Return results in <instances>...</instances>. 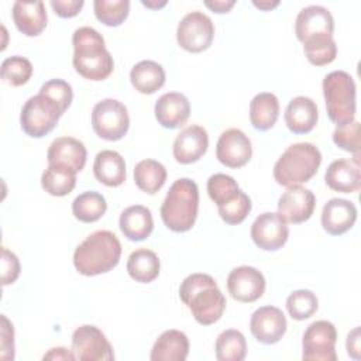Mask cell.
Here are the masks:
<instances>
[{"label": "cell", "instance_id": "1", "mask_svg": "<svg viewBox=\"0 0 361 361\" xmlns=\"http://www.w3.org/2000/svg\"><path fill=\"white\" fill-rule=\"evenodd\" d=\"M179 298L202 326L220 320L226 309V298L216 281L202 272L188 275L179 286Z\"/></svg>", "mask_w": 361, "mask_h": 361}, {"label": "cell", "instance_id": "2", "mask_svg": "<svg viewBox=\"0 0 361 361\" xmlns=\"http://www.w3.org/2000/svg\"><path fill=\"white\" fill-rule=\"evenodd\" d=\"M75 71L89 80H104L113 69L114 61L106 48L104 38L92 27H79L72 35Z\"/></svg>", "mask_w": 361, "mask_h": 361}, {"label": "cell", "instance_id": "3", "mask_svg": "<svg viewBox=\"0 0 361 361\" xmlns=\"http://www.w3.org/2000/svg\"><path fill=\"white\" fill-rule=\"evenodd\" d=\"M121 244L109 230L89 234L73 252V265L85 276H94L111 271L120 261Z\"/></svg>", "mask_w": 361, "mask_h": 361}, {"label": "cell", "instance_id": "4", "mask_svg": "<svg viewBox=\"0 0 361 361\" xmlns=\"http://www.w3.org/2000/svg\"><path fill=\"white\" fill-rule=\"evenodd\" d=\"M199 210V189L189 178L176 179L161 206V219L166 228L175 233L189 231L196 221Z\"/></svg>", "mask_w": 361, "mask_h": 361}, {"label": "cell", "instance_id": "5", "mask_svg": "<svg viewBox=\"0 0 361 361\" xmlns=\"http://www.w3.org/2000/svg\"><path fill=\"white\" fill-rule=\"evenodd\" d=\"M322 164V152L312 142L289 145L274 165V178L278 185L290 188L309 182Z\"/></svg>", "mask_w": 361, "mask_h": 361}, {"label": "cell", "instance_id": "6", "mask_svg": "<svg viewBox=\"0 0 361 361\" xmlns=\"http://www.w3.org/2000/svg\"><path fill=\"white\" fill-rule=\"evenodd\" d=\"M326 109L330 120L338 126L351 123L355 118V82L344 71L327 73L322 83Z\"/></svg>", "mask_w": 361, "mask_h": 361}, {"label": "cell", "instance_id": "7", "mask_svg": "<svg viewBox=\"0 0 361 361\" xmlns=\"http://www.w3.org/2000/svg\"><path fill=\"white\" fill-rule=\"evenodd\" d=\"M63 113L56 102L38 92L24 103L20 113V124L27 135L41 138L55 128Z\"/></svg>", "mask_w": 361, "mask_h": 361}, {"label": "cell", "instance_id": "8", "mask_svg": "<svg viewBox=\"0 0 361 361\" xmlns=\"http://www.w3.org/2000/svg\"><path fill=\"white\" fill-rule=\"evenodd\" d=\"M92 127L103 140H121L130 127L127 107L116 99H103L97 102L92 110Z\"/></svg>", "mask_w": 361, "mask_h": 361}, {"label": "cell", "instance_id": "9", "mask_svg": "<svg viewBox=\"0 0 361 361\" xmlns=\"http://www.w3.org/2000/svg\"><path fill=\"white\" fill-rule=\"evenodd\" d=\"M214 38V24L212 18L202 11H190L179 21L176 28V41L188 52L199 54L206 51Z\"/></svg>", "mask_w": 361, "mask_h": 361}, {"label": "cell", "instance_id": "10", "mask_svg": "<svg viewBox=\"0 0 361 361\" xmlns=\"http://www.w3.org/2000/svg\"><path fill=\"white\" fill-rule=\"evenodd\" d=\"M336 341L334 324L327 320H316L303 333L302 358L306 361H336Z\"/></svg>", "mask_w": 361, "mask_h": 361}, {"label": "cell", "instance_id": "11", "mask_svg": "<svg viewBox=\"0 0 361 361\" xmlns=\"http://www.w3.org/2000/svg\"><path fill=\"white\" fill-rule=\"evenodd\" d=\"M72 351L79 361H111L113 347L104 333L93 326L83 324L72 334Z\"/></svg>", "mask_w": 361, "mask_h": 361}, {"label": "cell", "instance_id": "12", "mask_svg": "<svg viewBox=\"0 0 361 361\" xmlns=\"http://www.w3.org/2000/svg\"><path fill=\"white\" fill-rule=\"evenodd\" d=\"M289 237L288 223L279 213H261L251 224V238L264 251H276L285 245Z\"/></svg>", "mask_w": 361, "mask_h": 361}, {"label": "cell", "instance_id": "13", "mask_svg": "<svg viewBox=\"0 0 361 361\" xmlns=\"http://www.w3.org/2000/svg\"><path fill=\"white\" fill-rule=\"evenodd\" d=\"M252 157V145L248 135L240 128L223 131L217 140L216 158L228 168H241Z\"/></svg>", "mask_w": 361, "mask_h": 361}, {"label": "cell", "instance_id": "14", "mask_svg": "<svg viewBox=\"0 0 361 361\" xmlns=\"http://www.w3.org/2000/svg\"><path fill=\"white\" fill-rule=\"evenodd\" d=\"M227 289L234 300L251 303L265 292V278L261 271L250 265H241L230 271Z\"/></svg>", "mask_w": 361, "mask_h": 361}, {"label": "cell", "instance_id": "15", "mask_svg": "<svg viewBox=\"0 0 361 361\" xmlns=\"http://www.w3.org/2000/svg\"><path fill=\"white\" fill-rule=\"evenodd\" d=\"M288 323L283 312L276 306H261L258 307L250 319V330L254 338L262 344L278 343L285 331Z\"/></svg>", "mask_w": 361, "mask_h": 361}, {"label": "cell", "instance_id": "16", "mask_svg": "<svg viewBox=\"0 0 361 361\" xmlns=\"http://www.w3.org/2000/svg\"><path fill=\"white\" fill-rule=\"evenodd\" d=\"M316 206L313 192L300 185L288 188L278 200V213L286 223L299 224L307 221Z\"/></svg>", "mask_w": 361, "mask_h": 361}, {"label": "cell", "instance_id": "17", "mask_svg": "<svg viewBox=\"0 0 361 361\" xmlns=\"http://www.w3.org/2000/svg\"><path fill=\"white\" fill-rule=\"evenodd\" d=\"M209 135L202 126L192 124L183 128L172 145L173 158L183 165L199 161L207 151Z\"/></svg>", "mask_w": 361, "mask_h": 361}, {"label": "cell", "instance_id": "18", "mask_svg": "<svg viewBox=\"0 0 361 361\" xmlns=\"http://www.w3.org/2000/svg\"><path fill=\"white\" fill-rule=\"evenodd\" d=\"M86 158L87 151L85 144L73 137H59L54 140L47 152L48 165H59L75 173L85 168Z\"/></svg>", "mask_w": 361, "mask_h": 361}, {"label": "cell", "instance_id": "19", "mask_svg": "<svg viewBox=\"0 0 361 361\" xmlns=\"http://www.w3.org/2000/svg\"><path fill=\"white\" fill-rule=\"evenodd\" d=\"M155 118L164 128H178L183 126L190 116L189 99L179 92L164 93L154 107Z\"/></svg>", "mask_w": 361, "mask_h": 361}, {"label": "cell", "instance_id": "20", "mask_svg": "<svg viewBox=\"0 0 361 361\" xmlns=\"http://www.w3.org/2000/svg\"><path fill=\"white\" fill-rule=\"evenodd\" d=\"M324 182L331 190L336 192H357L361 186L360 155H354V159L333 161L326 169Z\"/></svg>", "mask_w": 361, "mask_h": 361}, {"label": "cell", "instance_id": "21", "mask_svg": "<svg viewBox=\"0 0 361 361\" xmlns=\"http://www.w3.org/2000/svg\"><path fill=\"white\" fill-rule=\"evenodd\" d=\"M357 220V207L347 199L333 197L322 210V226L331 235H341L348 231Z\"/></svg>", "mask_w": 361, "mask_h": 361}, {"label": "cell", "instance_id": "22", "mask_svg": "<svg viewBox=\"0 0 361 361\" xmlns=\"http://www.w3.org/2000/svg\"><path fill=\"white\" fill-rule=\"evenodd\" d=\"M334 18L331 13L317 4L307 6L299 11L295 20V34L300 42L314 34H333Z\"/></svg>", "mask_w": 361, "mask_h": 361}, {"label": "cell", "instance_id": "23", "mask_svg": "<svg viewBox=\"0 0 361 361\" xmlns=\"http://www.w3.org/2000/svg\"><path fill=\"white\" fill-rule=\"evenodd\" d=\"M13 21L20 32L27 37L39 35L48 23L45 4L42 1H21L13 4Z\"/></svg>", "mask_w": 361, "mask_h": 361}, {"label": "cell", "instance_id": "24", "mask_svg": "<svg viewBox=\"0 0 361 361\" xmlns=\"http://www.w3.org/2000/svg\"><path fill=\"white\" fill-rule=\"evenodd\" d=\"M283 118L293 134H307L317 124V106L307 96H296L288 103Z\"/></svg>", "mask_w": 361, "mask_h": 361}, {"label": "cell", "instance_id": "25", "mask_svg": "<svg viewBox=\"0 0 361 361\" xmlns=\"http://www.w3.org/2000/svg\"><path fill=\"white\" fill-rule=\"evenodd\" d=\"M118 226L124 237L131 241H142L151 235L154 220L151 210L142 204H133L124 209L118 219Z\"/></svg>", "mask_w": 361, "mask_h": 361}, {"label": "cell", "instance_id": "26", "mask_svg": "<svg viewBox=\"0 0 361 361\" xmlns=\"http://www.w3.org/2000/svg\"><path fill=\"white\" fill-rule=\"evenodd\" d=\"M189 354V338L183 331L165 330L154 343L151 361H185Z\"/></svg>", "mask_w": 361, "mask_h": 361}, {"label": "cell", "instance_id": "27", "mask_svg": "<svg viewBox=\"0 0 361 361\" xmlns=\"http://www.w3.org/2000/svg\"><path fill=\"white\" fill-rule=\"evenodd\" d=\"M93 173L100 183L109 188L120 186L126 180L124 158L117 151L103 149L94 158Z\"/></svg>", "mask_w": 361, "mask_h": 361}, {"label": "cell", "instance_id": "28", "mask_svg": "<svg viewBox=\"0 0 361 361\" xmlns=\"http://www.w3.org/2000/svg\"><path fill=\"white\" fill-rule=\"evenodd\" d=\"M279 117V100L271 92H262L252 97L250 103V121L258 131L272 128Z\"/></svg>", "mask_w": 361, "mask_h": 361}, {"label": "cell", "instance_id": "29", "mask_svg": "<svg viewBox=\"0 0 361 361\" xmlns=\"http://www.w3.org/2000/svg\"><path fill=\"white\" fill-rule=\"evenodd\" d=\"M131 85L142 94H152L165 83V71L155 61H140L130 72Z\"/></svg>", "mask_w": 361, "mask_h": 361}, {"label": "cell", "instance_id": "30", "mask_svg": "<svg viewBox=\"0 0 361 361\" xmlns=\"http://www.w3.org/2000/svg\"><path fill=\"white\" fill-rule=\"evenodd\" d=\"M161 262L158 255L148 248L133 251L127 259V272L135 282L149 283L158 278Z\"/></svg>", "mask_w": 361, "mask_h": 361}, {"label": "cell", "instance_id": "31", "mask_svg": "<svg viewBox=\"0 0 361 361\" xmlns=\"http://www.w3.org/2000/svg\"><path fill=\"white\" fill-rule=\"evenodd\" d=\"M302 44L305 56L314 66L329 65L337 56V44L333 34H314L307 37Z\"/></svg>", "mask_w": 361, "mask_h": 361}, {"label": "cell", "instance_id": "32", "mask_svg": "<svg viewBox=\"0 0 361 361\" xmlns=\"http://www.w3.org/2000/svg\"><path fill=\"white\" fill-rule=\"evenodd\" d=\"M166 175L165 166L155 159H142L134 166V182L148 195H155L165 185Z\"/></svg>", "mask_w": 361, "mask_h": 361}, {"label": "cell", "instance_id": "33", "mask_svg": "<svg viewBox=\"0 0 361 361\" xmlns=\"http://www.w3.org/2000/svg\"><path fill=\"white\" fill-rule=\"evenodd\" d=\"M107 203L103 195L94 190L80 193L72 202V213L82 223H94L103 217Z\"/></svg>", "mask_w": 361, "mask_h": 361}, {"label": "cell", "instance_id": "34", "mask_svg": "<svg viewBox=\"0 0 361 361\" xmlns=\"http://www.w3.org/2000/svg\"><path fill=\"white\" fill-rule=\"evenodd\" d=\"M76 185V173L59 165H48L41 175L42 189L52 196H66Z\"/></svg>", "mask_w": 361, "mask_h": 361}, {"label": "cell", "instance_id": "35", "mask_svg": "<svg viewBox=\"0 0 361 361\" xmlns=\"http://www.w3.org/2000/svg\"><path fill=\"white\" fill-rule=\"evenodd\" d=\"M214 350L219 361H243L247 355V341L241 331L228 329L217 336Z\"/></svg>", "mask_w": 361, "mask_h": 361}, {"label": "cell", "instance_id": "36", "mask_svg": "<svg viewBox=\"0 0 361 361\" xmlns=\"http://www.w3.org/2000/svg\"><path fill=\"white\" fill-rule=\"evenodd\" d=\"M207 193L219 209L235 200L241 193V189L233 176L226 173H214L207 179Z\"/></svg>", "mask_w": 361, "mask_h": 361}, {"label": "cell", "instance_id": "37", "mask_svg": "<svg viewBox=\"0 0 361 361\" xmlns=\"http://www.w3.org/2000/svg\"><path fill=\"white\" fill-rule=\"evenodd\" d=\"M93 10L96 18L107 27H118L128 16V0H94Z\"/></svg>", "mask_w": 361, "mask_h": 361}, {"label": "cell", "instance_id": "38", "mask_svg": "<svg viewBox=\"0 0 361 361\" xmlns=\"http://www.w3.org/2000/svg\"><path fill=\"white\" fill-rule=\"evenodd\" d=\"M319 307L316 295L309 289L293 290L286 299V310L295 320H305L312 317Z\"/></svg>", "mask_w": 361, "mask_h": 361}, {"label": "cell", "instance_id": "39", "mask_svg": "<svg viewBox=\"0 0 361 361\" xmlns=\"http://www.w3.org/2000/svg\"><path fill=\"white\" fill-rule=\"evenodd\" d=\"M1 79L11 86L25 85L32 75V63L20 55L8 56L1 62Z\"/></svg>", "mask_w": 361, "mask_h": 361}, {"label": "cell", "instance_id": "40", "mask_svg": "<svg viewBox=\"0 0 361 361\" xmlns=\"http://www.w3.org/2000/svg\"><path fill=\"white\" fill-rule=\"evenodd\" d=\"M334 144L354 155H360V123L353 120L344 126L336 127L333 131Z\"/></svg>", "mask_w": 361, "mask_h": 361}, {"label": "cell", "instance_id": "41", "mask_svg": "<svg viewBox=\"0 0 361 361\" xmlns=\"http://www.w3.org/2000/svg\"><path fill=\"white\" fill-rule=\"evenodd\" d=\"M251 199L248 197V195H245L243 190L238 195V197L235 200H233L230 204L224 206V207H219V214L221 217L223 221H226L227 224L235 226L240 224L245 220V217L250 214L251 212Z\"/></svg>", "mask_w": 361, "mask_h": 361}, {"label": "cell", "instance_id": "42", "mask_svg": "<svg viewBox=\"0 0 361 361\" xmlns=\"http://www.w3.org/2000/svg\"><path fill=\"white\" fill-rule=\"evenodd\" d=\"M39 93L47 94L54 102H56L63 111H66V109L71 106L72 99H73L72 86L62 79H51V80L45 82L41 86Z\"/></svg>", "mask_w": 361, "mask_h": 361}, {"label": "cell", "instance_id": "43", "mask_svg": "<svg viewBox=\"0 0 361 361\" xmlns=\"http://www.w3.org/2000/svg\"><path fill=\"white\" fill-rule=\"evenodd\" d=\"M20 261L14 252L1 247V285H10L17 281L20 275Z\"/></svg>", "mask_w": 361, "mask_h": 361}, {"label": "cell", "instance_id": "44", "mask_svg": "<svg viewBox=\"0 0 361 361\" xmlns=\"http://www.w3.org/2000/svg\"><path fill=\"white\" fill-rule=\"evenodd\" d=\"M1 358L3 360H13L14 358V330L13 324L8 319L1 314Z\"/></svg>", "mask_w": 361, "mask_h": 361}, {"label": "cell", "instance_id": "45", "mask_svg": "<svg viewBox=\"0 0 361 361\" xmlns=\"http://www.w3.org/2000/svg\"><path fill=\"white\" fill-rule=\"evenodd\" d=\"M51 7L62 18H71L79 14L83 7V0H51Z\"/></svg>", "mask_w": 361, "mask_h": 361}, {"label": "cell", "instance_id": "46", "mask_svg": "<svg viewBox=\"0 0 361 361\" xmlns=\"http://www.w3.org/2000/svg\"><path fill=\"white\" fill-rule=\"evenodd\" d=\"M347 353L351 358L360 360V327H355L347 336Z\"/></svg>", "mask_w": 361, "mask_h": 361}, {"label": "cell", "instance_id": "47", "mask_svg": "<svg viewBox=\"0 0 361 361\" xmlns=\"http://www.w3.org/2000/svg\"><path fill=\"white\" fill-rule=\"evenodd\" d=\"M44 360H65V361H73L76 360L73 351L65 348V347H54L42 357Z\"/></svg>", "mask_w": 361, "mask_h": 361}, {"label": "cell", "instance_id": "48", "mask_svg": "<svg viewBox=\"0 0 361 361\" xmlns=\"http://www.w3.org/2000/svg\"><path fill=\"white\" fill-rule=\"evenodd\" d=\"M235 1L234 0H213V1H204V6L210 8L213 13L223 14L228 13L234 7Z\"/></svg>", "mask_w": 361, "mask_h": 361}, {"label": "cell", "instance_id": "49", "mask_svg": "<svg viewBox=\"0 0 361 361\" xmlns=\"http://www.w3.org/2000/svg\"><path fill=\"white\" fill-rule=\"evenodd\" d=\"M252 4H254L255 7H258L259 10L269 11V10L275 8V7H278V6H279V1H278V0H259V1L254 0Z\"/></svg>", "mask_w": 361, "mask_h": 361}, {"label": "cell", "instance_id": "50", "mask_svg": "<svg viewBox=\"0 0 361 361\" xmlns=\"http://www.w3.org/2000/svg\"><path fill=\"white\" fill-rule=\"evenodd\" d=\"M142 4L145 7H149V8H159V7H164L166 4V1H158V3H152V1H142Z\"/></svg>", "mask_w": 361, "mask_h": 361}]
</instances>
